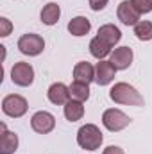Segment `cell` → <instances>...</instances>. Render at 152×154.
Wrapping results in <instances>:
<instances>
[{
    "instance_id": "15",
    "label": "cell",
    "mask_w": 152,
    "mask_h": 154,
    "mask_svg": "<svg viewBox=\"0 0 152 154\" xmlns=\"http://www.w3.org/2000/svg\"><path fill=\"white\" fill-rule=\"evenodd\" d=\"M90 29H91V23L84 16H75V18H72L68 22V31L74 36H84V34L90 32Z\"/></svg>"
},
{
    "instance_id": "2",
    "label": "cell",
    "mask_w": 152,
    "mask_h": 154,
    "mask_svg": "<svg viewBox=\"0 0 152 154\" xmlns=\"http://www.w3.org/2000/svg\"><path fill=\"white\" fill-rule=\"evenodd\" d=\"M102 133L95 124H86L77 131V143L86 151H97L102 145Z\"/></svg>"
},
{
    "instance_id": "10",
    "label": "cell",
    "mask_w": 152,
    "mask_h": 154,
    "mask_svg": "<svg viewBox=\"0 0 152 154\" xmlns=\"http://www.w3.org/2000/svg\"><path fill=\"white\" fill-rule=\"evenodd\" d=\"M113 66L116 70H127L132 63V50L129 47H118L114 48V52H111V59Z\"/></svg>"
},
{
    "instance_id": "19",
    "label": "cell",
    "mask_w": 152,
    "mask_h": 154,
    "mask_svg": "<svg viewBox=\"0 0 152 154\" xmlns=\"http://www.w3.org/2000/svg\"><path fill=\"white\" fill-rule=\"evenodd\" d=\"M68 88H70V97H72V99L81 100V102H84V100L90 99V86H88V84L79 82V81H74Z\"/></svg>"
},
{
    "instance_id": "16",
    "label": "cell",
    "mask_w": 152,
    "mask_h": 154,
    "mask_svg": "<svg viewBox=\"0 0 152 154\" xmlns=\"http://www.w3.org/2000/svg\"><path fill=\"white\" fill-rule=\"evenodd\" d=\"M59 16H61V9H59V5H57L56 2L47 4V5L41 9V22H43L45 25H54V23H57Z\"/></svg>"
},
{
    "instance_id": "8",
    "label": "cell",
    "mask_w": 152,
    "mask_h": 154,
    "mask_svg": "<svg viewBox=\"0 0 152 154\" xmlns=\"http://www.w3.org/2000/svg\"><path fill=\"white\" fill-rule=\"evenodd\" d=\"M31 127L39 134H47L56 127V118L48 111H38L31 118Z\"/></svg>"
},
{
    "instance_id": "7",
    "label": "cell",
    "mask_w": 152,
    "mask_h": 154,
    "mask_svg": "<svg viewBox=\"0 0 152 154\" xmlns=\"http://www.w3.org/2000/svg\"><path fill=\"white\" fill-rule=\"evenodd\" d=\"M116 16L123 25H136L140 22L141 13L134 7L132 0H123V2H120V5L116 9Z\"/></svg>"
},
{
    "instance_id": "17",
    "label": "cell",
    "mask_w": 152,
    "mask_h": 154,
    "mask_svg": "<svg viewBox=\"0 0 152 154\" xmlns=\"http://www.w3.org/2000/svg\"><path fill=\"white\" fill-rule=\"evenodd\" d=\"M90 52H91L93 57H97L99 61H102L106 56L111 54V47H109L104 39H100L99 36H97V38H93L91 41H90Z\"/></svg>"
},
{
    "instance_id": "5",
    "label": "cell",
    "mask_w": 152,
    "mask_h": 154,
    "mask_svg": "<svg viewBox=\"0 0 152 154\" xmlns=\"http://www.w3.org/2000/svg\"><path fill=\"white\" fill-rule=\"evenodd\" d=\"M18 48L25 56H39L45 48V39L39 34H32V32L23 34L18 39Z\"/></svg>"
},
{
    "instance_id": "3",
    "label": "cell",
    "mask_w": 152,
    "mask_h": 154,
    "mask_svg": "<svg viewBox=\"0 0 152 154\" xmlns=\"http://www.w3.org/2000/svg\"><path fill=\"white\" fill-rule=\"evenodd\" d=\"M27 109H29V104L22 95L11 93V95H5L4 100H2V111L7 116H11V118L23 116L27 113Z\"/></svg>"
},
{
    "instance_id": "4",
    "label": "cell",
    "mask_w": 152,
    "mask_h": 154,
    "mask_svg": "<svg viewBox=\"0 0 152 154\" xmlns=\"http://www.w3.org/2000/svg\"><path fill=\"white\" fill-rule=\"evenodd\" d=\"M102 124H104L106 129H109V131H113V133H118V131L125 129V127L131 124V118L125 115L123 111L111 108V109H106V111H104V115H102Z\"/></svg>"
},
{
    "instance_id": "12",
    "label": "cell",
    "mask_w": 152,
    "mask_h": 154,
    "mask_svg": "<svg viewBox=\"0 0 152 154\" xmlns=\"http://www.w3.org/2000/svg\"><path fill=\"white\" fill-rule=\"evenodd\" d=\"M2 127V136H0V154H13L18 149V136L11 131L5 129V124Z\"/></svg>"
},
{
    "instance_id": "23",
    "label": "cell",
    "mask_w": 152,
    "mask_h": 154,
    "mask_svg": "<svg viewBox=\"0 0 152 154\" xmlns=\"http://www.w3.org/2000/svg\"><path fill=\"white\" fill-rule=\"evenodd\" d=\"M108 2H109V0H90V7H91L93 11H102V9L108 5Z\"/></svg>"
},
{
    "instance_id": "22",
    "label": "cell",
    "mask_w": 152,
    "mask_h": 154,
    "mask_svg": "<svg viewBox=\"0 0 152 154\" xmlns=\"http://www.w3.org/2000/svg\"><path fill=\"white\" fill-rule=\"evenodd\" d=\"M13 29V23L7 18H0V36H9Z\"/></svg>"
},
{
    "instance_id": "20",
    "label": "cell",
    "mask_w": 152,
    "mask_h": 154,
    "mask_svg": "<svg viewBox=\"0 0 152 154\" xmlns=\"http://www.w3.org/2000/svg\"><path fill=\"white\" fill-rule=\"evenodd\" d=\"M134 34L136 38L141 39V41H150L152 39V22L147 20H141L134 25Z\"/></svg>"
},
{
    "instance_id": "14",
    "label": "cell",
    "mask_w": 152,
    "mask_h": 154,
    "mask_svg": "<svg viewBox=\"0 0 152 154\" xmlns=\"http://www.w3.org/2000/svg\"><path fill=\"white\" fill-rule=\"evenodd\" d=\"M99 38L104 39L109 47H113L116 45L120 39H122V32H120V29L113 25V23H106V25H102L100 29H99Z\"/></svg>"
},
{
    "instance_id": "21",
    "label": "cell",
    "mask_w": 152,
    "mask_h": 154,
    "mask_svg": "<svg viewBox=\"0 0 152 154\" xmlns=\"http://www.w3.org/2000/svg\"><path fill=\"white\" fill-rule=\"evenodd\" d=\"M132 4H134V7H136L141 14H147V13H150L152 11L149 0H132Z\"/></svg>"
},
{
    "instance_id": "11",
    "label": "cell",
    "mask_w": 152,
    "mask_h": 154,
    "mask_svg": "<svg viewBox=\"0 0 152 154\" xmlns=\"http://www.w3.org/2000/svg\"><path fill=\"white\" fill-rule=\"evenodd\" d=\"M47 97L52 104L56 106H61V104H66L68 102V97H70V88L63 82H54L48 91H47Z\"/></svg>"
},
{
    "instance_id": "6",
    "label": "cell",
    "mask_w": 152,
    "mask_h": 154,
    "mask_svg": "<svg viewBox=\"0 0 152 154\" xmlns=\"http://www.w3.org/2000/svg\"><path fill=\"white\" fill-rule=\"evenodd\" d=\"M11 79L16 86H31L34 81V68L29 63H14V66L11 68Z\"/></svg>"
},
{
    "instance_id": "9",
    "label": "cell",
    "mask_w": 152,
    "mask_h": 154,
    "mask_svg": "<svg viewBox=\"0 0 152 154\" xmlns=\"http://www.w3.org/2000/svg\"><path fill=\"white\" fill-rule=\"evenodd\" d=\"M114 74H116V68L113 66L111 61H99L95 65V82L99 86H106L109 84L114 79Z\"/></svg>"
},
{
    "instance_id": "13",
    "label": "cell",
    "mask_w": 152,
    "mask_h": 154,
    "mask_svg": "<svg viewBox=\"0 0 152 154\" xmlns=\"http://www.w3.org/2000/svg\"><path fill=\"white\" fill-rule=\"evenodd\" d=\"M74 77L79 82L90 84L91 81H95V66H91V63L88 61H81L74 66Z\"/></svg>"
},
{
    "instance_id": "18",
    "label": "cell",
    "mask_w": 152,
    "mask_h": 154,
    "mask_svg": "<svg viewBox=\"0 0 152 154\" xmlns=\"http://www.w3.org/2000/svg\"><path fill=\"white\" fill-rule=\"evenodd\" d=\"M82 115H84V106H82L81 100L72 99V100H68V102L65 104V116H66V120L77 122V120L82 118Z\"/></svg>"
},
{
    "instance_id": "25",
    "label": "cell",
    "mask_w": 152,
    "mask_h": 154,
    "mask_svg": "<svg viewBox=\"0 0 152 154\" xmlns=\"http://www.w3.org/2000/svg\"><path fill=\"white\" fill-rule=\"evenodd\" d=\"M149 4H150V7H152V0H149Z\"/></svg>"
},
{
    "instance_id": "24",
    "label": "cell",
    "mask_w": 152,
    "mask_h": 154,
    "mask_svg": "<svg viewBox=\"0 0 152 154\" xmlns=\"http://www.w3.org/2000/svg\"><path fill=\"white\" fill-rule=\"evenodd\" d=\"M102 154H125V152H123V149L118 147V145H109V147L104 149V152Z\"/></svg>"
},
{
    "instance_id": "1",
    "label": "cell",
    "mask_w": 152,
    "mask_h": 154,
    "mask_svg": "<svg viewBox=\"0 0 152 154\" xmlns=\"http://www.w3.org/2000/svg\"><path fill=\"white\" fill-rule=\"evenodd\" d=\"M109 97L116 104H125V106H143V97L141 93L127 84V82H116L113 88L109 90Z\"/></svg>"
}]
</instances>
